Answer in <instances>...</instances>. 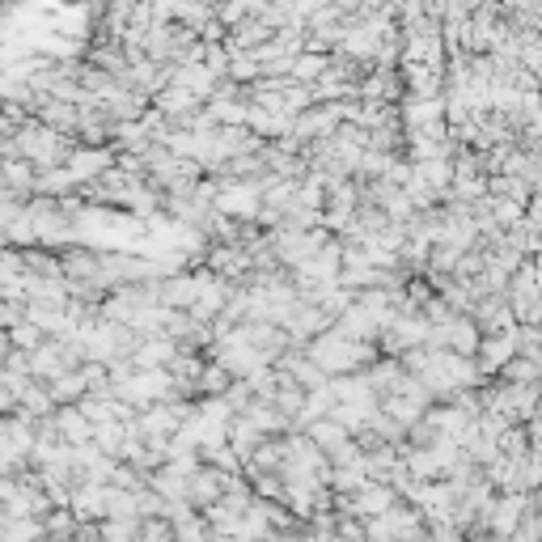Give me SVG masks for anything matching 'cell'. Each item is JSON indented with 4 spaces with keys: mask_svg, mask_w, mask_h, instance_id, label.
Wrapping results in <instances>:
<instances>
[{
    "mask_svg": "<svg viewBox=\"0 0 542 542\" xmlns=\"http://www.w3.org/2000/svg\"><path fill=\"white\" fill-rule=\"evenodd\" d=\"M0 496H9V479H0Z\"/></svg>",
    "mask_w": 542,
    "mask_h": 542,
    "instance_id": "obj_1",
    "label": "cell"
},
{
    "mask_svg": "<svg viewBox=\"0 0 542 542\" xmlns=\"http://www.w3.org/2000/svg\"><path fill=\"white\" fill-rule=\"evenodd\" d=\"M0 352H5V331H0Z\"/></svg>",
    "mask_w": 542,
    "mask_h": 542,
    "instance_id": "obj_2",
    "label": "cell"
}]
</instances>
